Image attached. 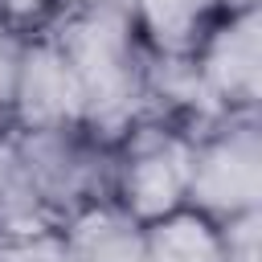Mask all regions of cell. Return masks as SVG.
Here are the masks:
<instances>
[{
    "label": "cell",
    "mask_w": 262,
    "mask_h": 262,
    "mask_svg": "<svg viewBox=\"0 0 262 262\" xmlns=\"http://www.w3.org/2000/svg\"><path fill=\"white\" fill-rule=\"evenodd\" d=\"M45 33L57 41L82 94V127L102 143L123 139L143 115L147 45L131 20V4H102L57 12Z\"/></svg>",
    "instance_id": "obj_1"
},
{
    "label": "cell",
    "mask_w": 262,
    "mask_h": 262,
    "mask_svg": "<svg viewBox=\"0 0 262 262\" xmlns=\"http://www.w3.org/2000/svg\"><path fill=\"white\" fill-rule=\"evenodd\" d=\"M192 131L143 115L111 143V201L139 225L188 205Z\"/></svg>",
    "instance_id": "obj_2"
},
{
    "label": "cell",
    "mask_w": 262,
    "mask_h": 262,
    "mask_svg": "<svg viewBox=\"0 0 262 262\" xmlns=\"http://www.w3.org/2000/svg\"><path fill=\"white\" fill-rule=\"evenodd\" d=\"M188 209L213 221L262 213V123L258 115H221L192 135Z\"/></svg>",
    "instance_id": "obj_3"
},
{
    "label": "cell",
    "mask_w": 262,
    "mask_h": 262,
    "mask_svg": "<svg viewBox=\"0 0 262 262\" xmlns=\"http://www.w3.org/2000/svg\"><path fill=\"white\" fill-rule=\"evenodd\" d=\"M49 221H66L86 205L111 201V143L86 127L8 131Z\"/></svg>",
    "instance_id": "obj_4"
},
{
    "label": "cell",
    "mask_w": 262,
    "mask_h": 262,
    "mask_svg": "<svg viewBox=\"0 0 262 262\" xmlns=\"http://www.w3.org/2000/svg\"><path fill=\"white\" fill-rule=\"evenodd\" d=\"M221 115H258L262 98V8L217 12L188 53Z\"/></svg>",
    "instance_id": "obj_5"
},
{
    "label": "cell",
    "mask_w": 262,
    "mask_h": 262,
    "mask_svg": "<svg viewBox=\"0 0 262 262\" xmlns=\"http://www.w3.org/2000/svg\"><path fill=\"white\" fill-rule=\"evenodd\" d=\"M45 127H82V94L57 41L41 29L29 33L20 53L8 131H45Z\"/></svg>",
    "instance_id": "obj_6"
},
{
    "label": "cell",
    "mask_w": 262,
    "mask_h": 262,
    "mask_svg": "<svg viewBox=\"0 0 262 262\" xmlns=\"http://www.w3.org/2000/svg\"><path fill=\"white\" fill-rule=\"evenodd\" d=\"M57 242L66 262H147L143 225L127 217L115 201H98L57 221Z\"/></svg>",
    "instance_id": "obj_7"
},
{
    "label": "cell",
    "mask_w": 262,
    "mask_h": 262,
    "mask_svg": "<svg viewBox=\"0 0 262 262\" xmlns=\"http://www.w3.org/2000/svg\"><path fill=\"white\" fill-rule=\"evenodd\" d=\"M127 4L143 45L151 53L172 57H188L217 20V8L209 0H127Z\"/></svg>",
    "instance_id": "obj_8"
},
{
    "label": "cell",
    "mask_w": 262,
    "mask_h": 262,
    "mask_svg": "<svg viewBox=\"0 0 262 262\" xmlns=\"http://www.w3.org/2000/svg\"><path fill=\"white\" fill-rule=\"evenodd\" d=\"M143 258L147 262H225L221 225L184 205L143 225Z\"/></svg>",
    "instance_id": "obj_9"
},
{
    "label": "cell",
    "mask_w": 262,
    "mask_h": 262,
    "mask_svg": "<svg viewBox=\"0 0 262 262\" xmlns=\"http://www.w3.org/2000/svg\"><path fill=\"white\" fill-rule=\"evenodd\" d=\"M49 225L53 221L37 201V188L12 147V135L0 131V242L25 237V233H37Z\"/></svg>",
    "instance_id": "obj_10"
},
{
    "label": "cell",
    "mask_w": 262,
    "mask_h": 262,
    "mask_svg": "<svg viewBox=\"0 0 262 262\" xmlns=\"http://www.w3.org/2000/svg\"><path fill=\"white\" fill-rule=\"evenodd\" d=\"M221 225L225 262H262V213H242Z\"/></svg>",
    "instance_id": "obj_11"
},
{
    "label": "cell",
    "mask_w": 262,
    "mask_h": 262,
    "mask_svg": "<svg viewBox=\"0 0 262 262\" xmlns=\"http://www.w3.org/2000/svg\"><path fill=\"white\" fill-rule=\"evenodd\" d=\"M25 41H29V33L0 20V131H8V119H12V90H16V70H20Z\"/></svg>",
    "instance_id": "obj_12"
},
{
    "label": "cell",
    "mask_w": 262,
    "mask_h": 262,
    "mask_svg": "<svg viewBox=\"0 0 262 262\" xmlns=\"http://www.w3.org/2000/svg\"><path fill=\"white\" fill-rule=\"evenodd\" d=\"M0 262H66V254H61L57 229L49 225V229H37V233L0 242Z\"/></svg>",
    "instance_id": "obj_13"
},
{
    "label": "cell",
    "mask_w": 262,
    "mask_h": 262,
    "mask_svg": "<svg viewBox=\"0 0 262 262\" xmlns=\"http://www.w3.org/2000/svg\"><path fill=\"white\" fill-rule=\"evenodd\" d=\"M57 16V0H0V20L20 33H41Z\"/></svg>",
    "instance_id": "obj_14"
},
{
    "label": "cell",
    "mask_w": 262,
    "mask_h": 262,
    "mask_svg": "<svg viewBox=\"0 0 262 262\" xmlns=\"http://www.w3.org/2000/svg\"><path fill=\"white\" fill-rule=\"evenodd\" d=\"M217 12H237V8H262V0H209Z\"/></svg>",
    "instance_id": "obj_15"
}]
</instances>
